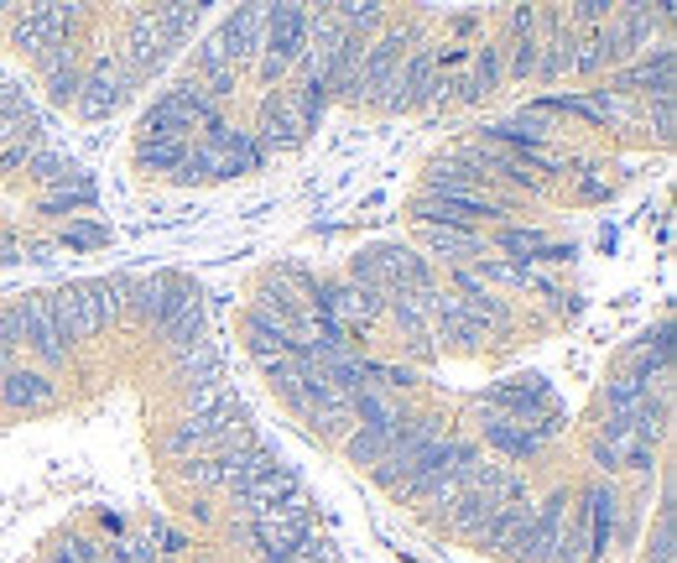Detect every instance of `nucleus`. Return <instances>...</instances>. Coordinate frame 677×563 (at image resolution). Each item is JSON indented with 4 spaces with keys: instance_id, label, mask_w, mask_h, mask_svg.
Listing matches in <instances>:
<instances>
[{
    "instance_id": "9b49d317",
    "label": "nucleus",
    "mask_w": 677,
    "mask_h": 563,
    "mask_svg": "<svg viewBox=\"0 0 677 563\" xmlns=\"http://www.w3.org/2000/svg\"><path fill=\"white\" fill-rule=\"evenodd\" d=\"M428 194H443V199H500L496 194V178L475 167V162L464 157H439L428 167Z\"/></svg>"
},
{
    "instance_id": "473e14b6",
    "label": "nucleus",
    "mask_w": 677,
    "mask_h": 563,
    "mask_svg": "<svg viewBox=\"0 0 677 563\" xmlns=\"http://www.w3.org/2000/svg\"><path fill=\"white\" fill-rule=\"evenodd\" d=\"M652 131L662 141H673V100H652Z\"/></svg>"
},
{
    "instance_id": "a211bd4d",
    "label": "nucleus",
    "mask_w": 677,
    "mask_h": 563,
    "mask_svg": "<svg viewBox=\"0 0 677 563\" xmlns=\"http://www.w3.org/2000/svg\"><path fill=\"white\" fill-rule=\"evenodd\" d=\"M173 287H178V277H167V272H157V277H125V313L136 323H146V329H157L167 302H173Z\"/></svg>"
},
{
    "instance_id": "0eeeda50",
    "label": "nucleus",
    "mask_w": 677,
    "mask_h": 563,
    "mask_svg": "<svg viewBox=\"0 0 677 563\" xmlns=\"http://www.w3.org/2000/svg\"><path fill=\"white\" fill-rule=\"evenodd\" d=\"M47 313H53V329H58L63 344H84V340H95V334L104 329L100 308H95V292H89V282H74V287L47 292Z\"/></svg>"
},
{
    "instance_id": "9d476101",
    "label": "nucleus",
    "mask_w": 677,
    "mask_h": 563,
    "mask_svg": "<svg viewBox=\"0 0 677 563\" xmlns=\"http://www.w3.org/2000/svg\"><path fill=\"white\" fill-rule=\"evenodd\" d=\"M558 136V115L547 110V100L526 104L517 115H506V121L485 125V141H496V146H511V152H537L547 141Z\"/></svg>"
},
{
    "instance_id": "b1692460",
    "label": "nucleus",
    "mask_w": 677,
    "mask_h": 563,
    "mask_svg": "<svg viewBox=\"0 0 677 563\" xmlns=\"http://www.w3.org/2000/svg\"><path fill=\"white\" fill-rule=\"evenodd\" d=\"M199 21H203V5H152V26L167 37V47H173V53H178L182 42L199 32Z\"/></svg>"
},
{
    "instance_id": "c85d7f7f",
    "label": "nucleus",
    "mask_w": 677,
    "mask_h": 563,
    "mask_svg": "<svg viewBox=\"0 0 677 563\" xmlns=\"http://www.w3.org/2000/svg\"><path fill=\"white\" fill-rule=\"evenodd\" d=\"M646 563H673V485L662 490V517L652 543H646Z\"/></svg>"
},
{
    "instance_id": "6ab92c4d",
    "label": "nucleus",
    "mask_w": 677,
    "mask_h": 563,
    "mask_svg": "<svg viewBox=\"0 0 677 563\" xmlns=\"http://www.w3.org/2000/svg\"><path fill=\"white\" fill-rule=\"evenodd\" d=\"M188 146H193V136H188V131H167V125H141V136H136V162H141V167H152V173H167V178H173V167L188 157Z\"/></svg>"
},
{
    "instance_id": "dca6fc26",
    "label": "nucleus",
    "mask_w": 677,
    "mask_h": 563,
    "mask_svg": "<svg viewBox=\"0 0 677 563\" xmlns=\"http://www.w3.org/2000/svg\"><path fill=\"white\" fill-rule=\"evenodd\" d=\"M553 115H584V121H599V125H620L631 121V100L615 95V89H589V95H553L547 100Z\"/></svg>"
},
{
    "instance_id": "39448f33",
    "label": "nucleus",
    "mask_w": 677,
    "mask_h": 563,
    "mask_svg": "<svg viewBox=\"0 0 677 563\" xmlns=\"http://www.w3.org/2000/svg\"><path fill=\"white\" fill-rule=\"evenodd\" d=\"M214 121H220V104L209 100L193 79L173 84V89H167V95H157V100H152V110L141 115V125H167V131H193V125H199V131H209Z\"/></svg>"
},
{
    "instance_id": "20e7f679",
    "label": "nucleus",
    "mask_w": 677,
    "mask_h": 563,
    "mask_svg": "<svg viewBox=\"0 0 677 563\" xmlns=\"http://www.w3.org/2000/svg\"><path fill=\"white\" fill-rule=\"evenodd\" d=\"M131 89H141V79L131 74V63L120 58V53H104V58H95L84 68L74 110H79L84 121H104V115H115L120 104L131 100Z\"/></svg>"
},
{
    "instance_id": "ddd939ff",
    "label": "nucleus",
    "mask_w": 677,
    "mask_h": 563,
    "mask_svg": "<svg viewBox=\"0 0 677 563\" xmlns=\"http://www.w3.org/2000/svg\"><path fill=\"white\" fill-rule=\"evenodd\" d=\"M0 402L11 412H42V407L58 402V382L47 371H37V365H11L0 376Z\"/></svg>"
},
{
    "instance_id": "2f4dec72",
    "label": "nucleus",
    "mask_w": 677,
    "mask_h": 563,
    "mask_svg": "<svg viewBox=\"0 0 677 563\" xmlns=\"http://www.w3.org/2000/svg\"><path fill=\"white\" fill-rule=\"evenodd\" d=\"M182 481L199 485V490H214V485H220V460H214V454H203V460H188V464H182Z\"/></svg>"
},
{
    "instance_id": "1a4fd4ad",
    "label": "nucleus",
    "mask_w": 677,
    "mask_h": 563,
    "mask_svg": "<svg viewBox=\"0 0 677 563\" xmlns=\"http://www.w3.org/2000/svg\"><path fill=\"white\" fill-rule=\"evenodd\" d=\"M157 334L167 340L173 361L188 355L193 344H203V292L193 282H178V287H173V302H167V313H162Z\"/></svg>"
},
{
    "instance_id": "bb28decb",
    "label": "nucleus",
    "mask_w": 677,
    "mask_h": 563,
    "mask_svg": "<svg viewBox=\"0 0 677 563\" xmlns=\"http://www.w3.org/2000/svg\"><path fill=\"white\" fill-rule=\"evenodd\" d=\"M391 439H397V428H355L349 439H344V454L365 470H376L386 454H391Z\"/></svg>"
},
{
    "instance_id": "f3484780",
    "label": "nucleus",
    "mask_w": 677,
    "mask_h": 563,
    "mask_svg": "<svg viewBox=\"0 0 677 563\" xmlns=\"http://www.w3.org/2000/svg\"><path fill=\"white\" fill-rule=\"evenodd\" d=\"M500 79H506V47H500V42H485L475 58H469V74L454 84V89H458L454 100L485 104V100H490V95L500 89Z\"/></svg>"
},
{
    "instance_id": "423d86ee",
    "label": "nucleus",
    "mask_w": 677,
    "mask_h": 563,
    "mask_svg": "<svg viewBox=\"0 0 677 563\" xmlns=\"http://www.w3.org/2000/svg\"><path fill=\"white\" fill-rule=\"evenodd\" d=\"M11 319H16V340L37 355V371H58V365H68V344L58 340V329H53V313H47V292H26V298L11 308Z\"/></svg>"
},
{
    "instance_id": "cd10ccee",
    "label": "nucleus",
    "mask_w": 677,
    "mask_h": 563,
    "mask_svg": "<svg viewBox=\"0 0 677 563\" xmlns=\"http://www.w3.org/2000/svg\"><path fill=\"white\" fill-rule=\"evenodd\" d=\"M496 245L511 256L517 266H532V262H542V251H547V235L542 230H526V224H506L496 235Z\"/></svg>"
},
{
    "instance_id": "c756f323",
    "label": "nucleus",
    "mask_w": 677,
    "mask_h": 563,
    "mask_svg": "<svg viewBox=\"0 0 677 563\" xmlns=\"http://www.w3.org/2000/svg\"><path fill=\"white\" fill-rule=\"evenodd\" d=\"M224 402H230L224 382H214V386H193V391H188V418H214V412H220Z\"/></svg>"
},
{
    "instance_id": "f03ea898",
    "label": "nucleus",
    "mask_w": 677,
    "mask_h": 563,
    "mask_svg": "<svg viewBox=\"0 0 677 563\" xmlns=\"http://www.w3.org/2000/svg\"><path fill=\"white\" fill-rule=\"evenodd\" d=\"M323 110L329 104L319 95H308V89H281L271 100L260 104V152H287V146H302L308 131L323 121Z\"/></svg>"
},
{
    "instance_id": "7ed1b4c3",
    "label": "nucleus",
    "mask_w": 677,
    "mask_h": 563,
    "mask_svg": "<svg viewBox=\"0 0 677 563\" xmlns=\"http://www.w3.org/2000/svg\"><path fill=\"white\" fill-rule=\"evenodd\" d=\"M308 53V5H266V42H260V79L277 84Z\"/></svg>"
},
{
    "instance_id": "5701e85b",
    "label": "nucleus",
    "mask_w": 677,
    "mask_h": 563,
    "mask_svg": "<svg viewBox=\"0 0 677 563\" xmlns=\"http://www.w3.org/2000/svg\"><path fill=\"white\" fill-rule=\"evenodd\" d=\"M485 439L496 443V449H506V454H517V460H526V454H537L542 443V433L532 428V422H521V418H500V412H490L485 418Z\"/></svg>"
},
{
    "instance_id": "412c9836",
    "label": "nucleus",
    "mask_w": 677,
    "mask_h": 563,
    "mask_svg": "<svg viewBox=\"0 0 677 563\" xmlns=\"http://www.w3.org/2000/svg\"><path fill=\"white\" fill-rule=\"evenodd\" d=\"M500 501L496 496H485V490H458V501L448 506V527H454L458 538H485L490 532V522H496Z\"/></svg>"
},
{
    "instance_id": "2eb2a0df",
    "label": "nucleus",
    "mask_w": 677,
    "mask_h": 563,
    "mask_svg": "<svg viewBox=\"0 0 677 563\" xmlns=\"http://www.w3.org/2000/svg\"><path fill=\"white\" fill-rule=\"evenodd\" d=\"M214 42L224 47V58L245 63V58H256L260 53V42H266V5H240L235 16H224V26L214 32Z\"/></svg>"
},
{
    "instance_id": "f257e3e1",
    "label": "nucleus",
    "mask_w": 677,
    "mask_h": 563,
    "mask_svg": "<svg viewBox=\"0 0 677 563\" xmlns=\"http://www.w3.org/2000/svg\"><path fill=\"white\" fill-rule=\"evenodd\" d=\"M260 141L251 131H235V125L214 121L203 131L193 146H188V157L173 167V183H214V178H245V173H260Z\"/></svg>"
},
{
    "instance_id": "4468645a",
    "label": "nucleus",
    "mask_w": 677,
    "mask_h": 563,
    "mask_svg": "<svg viewBox=\"0 0 677 563\" xmlns=\"http://www.w3.org/2000/svg\"><path fill=\"white\" fill-rule=\"evenodd\" d=\"M578 522H584V538H589V553H604L615 543V527H620V490L615 485H589L584 490V506H578Z\"/></svg>"
},
{
    "instance_id": "4be33fe9",
    "label": "nucleus",
    "mask_w": 677,
    "mask_h": 563,
    "mask_svg": "<svg viewBox=\"0 0 677 563\" xmlns=\"http://www.w3.org/2000/svg\"><path fill=\"white\" fill-rule=\"evenodd\" d=\"M422 245L443 256V262H485V241H479V230H443V224H422Z\"/></svg>"
},
{
    "instance_id": "393cba45",
    "label": "nucleus",
    "mask_w": 677,
    "mask_h": 563,
    "mask_svg": "<svg viewBox=\"0 0 677 563\" xmlns=\"http://www.w3.org/2000/svg\"><path fill=\"white\" fill-rule=\"evenodd\" d=\"M178 382L193 391V386H214V382H224V371H220V350L203 340V344H193L188 355H178Z\"/></svg>"
},
{
    "instance_id": "c9c22d12",
    "label": "nucleus",
    "mask_w": 677,
    "mask_h": 563,
    "mask_svg": "<svg viewBox=\"0 0 677 563\" xmlns=\"http://www.w3.org/2000/svg\"><path fill=\"white\" fill-rule=\"evenodd\" d=\"M16 256H21V245L11 235H0V262H16Z\"/></svg>"
},
{
    "instance_id": "f704fd0d",
    "label": "nucleus",
    "mask_w": 677,
    "mask_h": 563,
    "mask_svg": "<svg viewBox=\"0 0 677 563\" xmlns=\"http://www.w3.org/2000/svg\"><path fill=\"white\" fill-rule=\"evenodd\" d=\"M21 256H26V262H53V256H58V245H53V241H32Z\"/></svg>"
},
{
    "instance_id": "f8f14e48",
    "label": "nucleus",
    "mask_w": 677,
    "mask_h": 563,
    "mask_svg": "<svg viewBox=\"0 0 677 563\" xmlns=\"http://www.w3.org/2000/svg\"><path fill=\"white\" fill-rule=\"evenodd\" d=\"M610 89L615 95H646V100H673V47L662 42L657 53H646V58H636L631 68H620L615 79H610Z\"/></svg>"
},
{
    "instance_id": "72a5a7b5",
    "label": "nucleus",
    "mask_w": 677,
    "mask_h": 563,
    "mask_svg": "<svg viewBox=\"0 0 677 563\" xmlns=\"http://www.w3.org/2000/svg\"><path fill=\"white\" fill-rule=\"evenodd\" d=\"M104 241V230L100 224H74V230H68V241L63 245H100Z\"/></svg>"
},
{
    "instance_id": "7c9ffc66",
    "label": "nucleus",
    "mask_w": 677,
    "mask_h": 563,
    "mask_svg": "<svg viewBox=\"0 0 677 563\" xmlns=\"http://www.w3.org/2000/svg\"><path fill=\"white\" fill-rule=\"evenodd\" d=\"M47 136H21V141H11L5 152H0V173H26L32 167V157H37V146Z\"/></svg>"
},
{
    "instance_id": "a878e982",
    "label": "nucleus",
    "mask_w": 677,
    "mask_h": 563,
    "mask_svg": "<svg viewBox=\"0 0 677 563\" xmlns=\"http://www.w3.org/2000/svg\"><path fill=\"white\" fill-rule=\"evenodd\" d=\"M26 173H32V178L42 183V188H63V183H74L84 173L79 162L68 157V152H58V146H47V141H42L37 146V157H32V167H26Z\"/></svg>"
},
{
    "instance_id": "aec40b11",
    "label": "nucleus",
    "mask_w": 677,
    "mask_h": 563,
    "mask_svg": "<svg viewBox=\"0 0 677 563\" xmlns=\"http://www.w3.org/2000/svg\"><path fill=\"white\" fill-rule=\"evenodd\" d=\"M37 74H42V84H47V100H53V104H74V100H79L84 68H79V58H74V47H58V53L37 58Z\"/></svg>"
},
{
    "instance_id": "6e6552de",
    "label": "nucleus",
    "mask_w": 677,
    "mask_h": 563,
    "mask_svg": "<svg viewBox=\"0 0 677 563\" xmlns=\"http://www.w3.org/2000/svg\"><path fill=\"white\" fill-rule=\"evenodd\" d=\"M418 224H443V230H475L479 220H506L511 203L506 199H443V194H422L412 203Z\"/></svg>"
}]
</instances>
